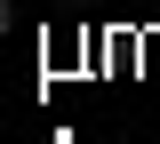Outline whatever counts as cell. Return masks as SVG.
Returning a JSON list of instances; mask_svg holds the SVG:
<instances>
[{"mask_svg": "<svg viewBox=\"0 0 160 144\" xmlns=\"http://www.w3.org/2000/svg\"><path fill=\"white\" fill-rule=\"evenodd\" d=\"M104 144H120V136H104Z\"/></svg>", "mask_w": 160, "mask_h": 144, "instance_id": "1", "label": "cell"}]
</instances>
